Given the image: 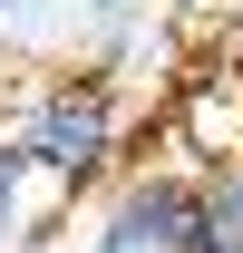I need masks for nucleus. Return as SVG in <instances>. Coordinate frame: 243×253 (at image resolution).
I'll list each match as a JSON object with an SVG mask.
<instances>
[{"mask_svg": "<svg viewBox=\"0 0 243 253\" xmlns=\"http://www.w3.org/2000/svg\"><path fill=\"white\" fill-rule=\"evenodd\" d=\"M10 146L39 166V185L59 195H97L126 175V88L117 68H49V78H30L20 88V107H10Z\"/></svg>", "mask_w": 243, "mask_h": 253, "instance_id": "f257e3e1", "label": "nucleus"}, {"mask_svg": "<svg viewBox=\"0 0 243 253\" xmlns=\"http://www.w3.org/2000/svg\"><path fill=\"white\" fill-rule=\"evenodd\" d=\"M195 195H204V166H175V156L126 166L117 185H97L78 253H195Z\"/></svg>", "mask_w": 243, "mask_h": 253, "instance_id": "f03ea898", "label": "nucleus"}, {"mask_svg": "<svg viewBox=\"0 0 243 253\" xmlns=\"http://www.w3.org/2000/svg\"><path fill=\"white\" fill-rule=\"evenodd\" d=\"M195 253H243V156H204V195H195Z\"/></svg>", "mask_w": 243, "mask_h": 253, "instance_id": "7ed1b4c3", "label": "nucleus"}, {"mask_svg": "<svg viewBox=\"0 0 243 253\" xmlns=\"http://www.w3.org/2000/svg\"><path fill=\"white\" fill-rule=\"evenodd\" d=\"M30 185H39V166L0 136V224H20V195H30Z\"/></svg>", "mask_w": 243, "mask_h": 253, "instance_id": "20e7f679", "label": "nucleus"}, {"mask_svg": "<svg viewBox=\"0 0 243 253\" xmlns=\"http://www.w3.org/2000/svg\"><path fill=\"white\" fill-rule=\"evenodd\" d=\"M0 253H20V224H0Z\"/></svg>", "mask_w": 243, "mask_h": 253, "instance_id": "39448f33", "label": "nucleus"}, {"mask_svg": "<svg viewBox=\"0 0 243 253\" xmlns=\"http://www.w3.org/2000/svg\"><path fill=\"white\" fill-rule=\"evenodd\" d=\"M88 10H126V0H88Z\"/></svg>", "mask_w": 243, "mask_h": 253, "instance_id": "423d86ee", "label": "nucleus"}, {"mask_svg": "<svg viewBox=\"0 0 243 253\" xmlns=\"http://www.w3.org/2000/svg\"><path fill=\"white\" fill-rule=\"evenodd\" d=\"M0 20H10V0H0Z\"/></svg>", "mask_w": 243, "mask_h": 253, "instance_id": "0eeeda50", "label": "nucleus"}, {"mask_svg": "<svg viewBox=\"0 0 243 253\" xmlns=\"http://www.w3.org/2000/svg\"><path fill=\"white\" fill-rule=\"evenodd\" d=\"M234 78H243V59H234Z\"/></svg>", "mask_w": 243, "mask_h": 253, "instance_id": "6e6552de", "label": "nucleus"}]
</instances>
